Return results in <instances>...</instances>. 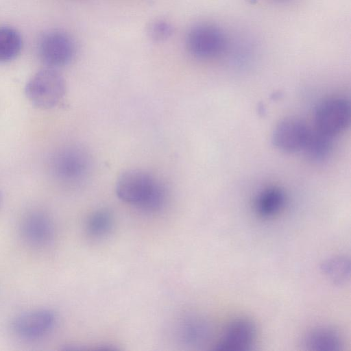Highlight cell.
Wrapping results in <instances>:
<instances>
[{"label":"cell","mask_w":351,"mask_h":351,"mask_svg":"<svg viewBox=\"0 0 351 351\" xmlns=\"http://www.w3.org/2000/svg\"><path fill=\"white\" fill-rule=\"evenodd\" d=\"M117 197L122 201L145 211H156L165 204L166 191L154 175L142 169H128L117 179Z\"/></svg>","instance_id":"1"},{"label":"cell","mask_w":351,"mask_h":351,"mask_svg":"<svg viewBox=\"0 0 351 351\" xmlns=\"http://www.w3.org/2000/svg\"><path fill=\"white\" fill-rule=\"evenodd\" d=\"M66 91L62 75L54 68L47 67L35 73L25 88V95L37 108L49 109L56 106Z\"/></svg>","instance_id":"2"},{"label":"cell","mask_w":351,"mask_h":351,"mask_svg":"<svg viewBox=\"0 0 351 351\" xmlns=\"http://www.w3.org/2000/svg\"><path fill=\"white\" fill-rule=\"evenodd\" d=\"M186 47L194 57L208 60L221 55L228 47L223 31L218 26L207 23L192 27L186 34Z\"/></svg>","instance_id":"3"},{"label":"cell","mask_w":351,"mask_h":351,"mask_svg":"<svg viewBox=\"0 0 351 351\" xmlns=\"http://www.w3.org/2000/svg\"><path fill=\"white\" fill-rule=\"evenodd\" d=\"M350 104L342 97H332L322 102L315 114V130L334 137L350 125Z\"/></svg>","instance_id":"4"},{"label":"cell","mask_w":351,"mask_h":351,"mask_svg":"<svg viewBox=\"0 0 351 351\" xmlns=\"http://www.w3.org/2000/svg\"><path fill=\"white\" fill-rule=\"evenodd\" d=\"M38 53L41 60L51 68L68 64L75 54L73 38L60 30H50L45 33L38 43Z\"/></svg>","instance_id":"5"},{"label":"cell","mask_w":351,"mask_h":351,"mask_svg":"<svg viewBox=\"0 0 351 351\" xmlns=\"http://www.w3.org/2000/svg\"><path fill=\"white\" fill-rule=\"evenodd\" d=\"M311 130L300 119L287 118L279 122L272 134V143L278 149L292 153L304 149Z\"/></svg>","instance_id":"6"},{"label":"cell","mask_w":351,"mask_h":351,"mask_svg":"<svg viewBox=\"0 0 351 351\" xmlns=\"http://www.w3.org/2000/svg\"><path fill=\"white\" fill-rule=\"evenodd\" d=\"M256 337L255 324L247 318L230 322L215 346V350L246 351L251 350Z\"/></svg>","instance_id":"7"},{"label":"cell","mask_w":351,"mask_h":351,"mask_svg":"<svg viewBox=\"0 0 351 351\" xmlns=\"http://www.w3.org/2000/svg\"><path fill=\"white\" fill-rule=\"evenodd\" d=\"M55 322L53 312L48 309H38L17 316L12 322V328L21 338L36 339L47 334Z\"/></svg>","instance_id":"8"},{"label":"cell","mask_w":351,"mask_h":351,"mask_svg":"<svg viewBox=\"0 0 351 351\" xmlns=\"http://www.w3.org/2000/svg\"><path fill=\"white\" fill-rule=\"evenodd\" d=\"M57 170L63 178L77 181L84 178L90 169V158L84 149L74 147L63 150L57 159Z\"/></svg>","instance_id":"9"},{"label":"cell","mask_w":351,"mask_h":351,"mask_svg":"<svg viewBox=\"0 0 351 351\" xmlns=\"http://www.w3.org/2000/svg\"><path fill=\"white\" fill-rule=\"evenodd\" d=\"M21 231L23 237L28 243L42 246L51 240L53 226L47 215L42 213H33L23 219Z\"/></svg>","instance_id":"10"},{"label":"cell","mask_w":351,"mask_h":351,"mask_svg":"<svg viewBox=\"0 0 351 351\" xmlns=\"http://www.w3.org/2000/svg\"><path fill=\"white\" fill-rule=\"evenodd\" d=\"M303 346L308 350L338 351L341 350L339 333L330 327H318L310 330L304 337Z\"/></svg>","instance_id":"11"},{"label":"cell","mask_w":351,"mask_h":351,"mask_svg":"<svg viewBox=\"0 0 351 351\" xmlns=\"http://www.w3.org/2000/svg\"><path fill=\"white\" fill-rule=\"evenodd\" d=\"M182 341L190 346H201L205 343L211 335L209 323L199 317H190L185 320L179 330Z\"/></svg>","instance_id":"12"},{"label":"cell","mask_w":351,"mask_h":351,"mask_svg":"<svg viewBox=\"0 0 351 351\" xmlns=\"http://www.w3.org/2000/svg\"><path fill=\"white\" fill-rule=\"evenodd\" d=\"M321 269L325 276L333 284L344 285L350 279V261L346 256H332L322 263Z\"/></svg>","instance_id":"13"},{"label":"cell","mask_w":351,"mask_h":351,"mask_svg":"<svg viewBox=\"0 0 351 351\" xmlns=\"http://www.w3.org/2000/svg\"><path fill=\"white\" fill-rule=\"evenodd\" d=\"M332 138L317 130H311L303 149L310 159L322 161L329 156L332 150Z\"/></svg>","instance_id":"14"},{"label":"cell","mask_w":351,"mask_h":351,"mask_svg":"<svg viewBox=\"0 0 351 351\" xmlns=\"http://www.w3.org/2000/svg\"><path fill=\"white\" fill-rule=\"evenodd\" d=\"M284 192L277 187H270L265 189L258 195L256 208L263 217H270L277 213L285 204Z\"/></svg>","instance_id":"15"},{"label":"cell","mask_w":351,"mask_h":351,"mask_svg":"<svg viewBox=\"0 0 351 351\" xmlns=\"http://www.w3.org/2000/svg\"><path fill=\"white\" fill-rule=\"evenodd\" d=\"M21 47V37L16 30L0 27V62L14 60L20 53Z\"/></svg>","instance_id":"16"},{"label":"cell","mask_w":351,"mask_h":351,"mask_svg":"<svg viewBox=\"0 0 351 351\" xmlns=\"http://www.w3.org/2000/svg\"><path fill=\"white\" fill-rule=\"evenodd\" d=\"M112 226V217L106 210H99L90 215L86 221L87 232L93 237L106 235Z\"/></svg>","instance_id":"17"},{"label":"cell","mask_w":351,"mask_h":351,"mask_svg":"<svg viewBox=\"0 0 351 351\" xmlns=\"http://www.w3.org/2000/svg\"><path fill=\"white\" fill-rule=\"evenodd\" d=\"M173 32L172 25L162 19H158L152 22L148 27L149 37L154 42H162L171 36Z\"/></svg>","instance_id":"18"},{"label":"cell","mask_w":351,"mask_h":351,"mask_svg":"<svg viewBox=\"0 0 351 351\" xmlns=\"http://www.w3.org/2000/svg\"><path fill=\"white\" fill-rule=\"evenodd\" d=\"M1 199H2V195H1V193L0 192V204L1 202Z\"/></svg>","instance_id":"19"},{"label":"cell","mask_w":351,"mask_h":351,"mask_svg":"<svg viewBox=\"0 0 351 351\" xmlns=\"http://www.w3.org/2000/svg\"><path fill=\"white\" fill-rule=\"evenodd\" d=\"M278 1H286V0H278Z\"/></svg>","instance_id":"20"}]
</instances>
